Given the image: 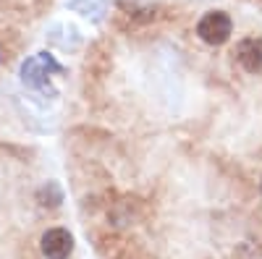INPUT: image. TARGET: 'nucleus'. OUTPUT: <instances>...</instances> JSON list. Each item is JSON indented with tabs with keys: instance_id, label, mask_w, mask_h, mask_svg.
Returning a JSON list of instances; mask_svg holds the SVG:
<instances>
[{
	"instance_id": "20e7f679",
	"label": "nucleus",
	"mask_w": 262,
	"mask_h": 259,
	"mask_svg": "<svg viewBox=\"0 0 262 259\" xmlns=\"http://www.w3.org/2000/svg\"><path fill=\"white\" fill-rule=\"evenodd\" d=\"M236 60L249 71V74H259L262 71V39H242L236 45Z\"/></svg>"
},
{
	"instance_id": "f257e3e1",
	"label": "nucleus",
	"mask_w": 262,
	"mask_h": 259,
	"mask_svg": "<svg viewBox=\"0 0 262 259\" xmlns=\"http://www.w3.org/2000/svg\"><path fill=\"white\" fill-rule=\"evenodd\" d=\"M233 32V24H231V18L228 13L223 11H210L200 18V24H196V34H200L202 42H207V45H226L228 37Z\"/></svg>"
},
{
	"instance_id": "f03ea898",
	"label": "nucleus",
	"mask_w": 262,
	"mask_h": 259,
	"mask_svg": "<svg viewBox=\"0 0 262 259\" xmlns=\"http://www.w3.org/2000/svg\"><path fill=\"white\" fill-rule=\"evenodd\" d=\"M58 74L60 66L53 60V55L48 53H39V55H32L24 66H21V79H24V84L29 86H39V84H45L50 74Z\"/></svg>"
},
{
	"instance_id": "7ed1b4c3",
	"label": "nucleus",
	"mask_w": 262,
	"mask_h": 259,
	"mask_svg": "<svg viewBox=\"0 0 262 259\" xmlns=\"http://www.w3.org/2000/svg\"><path fill=\"white\" fill-rule=\"evenodd\" d=\"M74 251V239L66 228H53L42 236V254L48 259H69Z\"/></svg>"
}]
</instances>
